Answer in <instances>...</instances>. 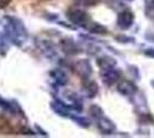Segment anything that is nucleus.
<instances>
[{
	"label": "nucleus",
	"mask_w": 154,
	"mask_h": 138,
	"mask_svg": "<svg viewBox=\"0 0 154 138\" xmlns=\"http://www.w3.org/2000/svg\"><path fill=\"white\" fill-rule=\"evenodd\" d=\"M135 22V15L130 9H124L117 15V26L122 30H128Z\"/></svg>",
	"instance_id": "1"
},
{
	"label": "nucleus",
	"mask_w": 154,
	"mask_h": 138,
	"mask_svg": "<svg viewBox=\"0 0 154 138\" xmlns=\"http://www.w3.org/2000/svg\"><path fill=\"white\" fill-rule=\"evenodd\" d=\"M117 91L123 96H125V97H134L138 91V89H137V85L134 82L121 81L117 85Z\"/></svg>",
	"instance_id": "2"
},
{
	"label": "nucleus",
	"mask_w": 154,
	"mask_h": 138,
	"mask_svg": "<svg viewBox=\"0 0 154 138\" xmlns=\"http://www.w3.org/2000/svg\"><path fill=\"white\" fill-rule=\"evenodd\" d=\"M120 76H121V72H119V70L108 69L107 72H105V75H103V81L106 83H108V84H113V83H115L116 81L120 78Z\"/></svg>",
	"instance_id": "3"
},
{
	"label": "nucleus",
	"mask_w": 154,
	"mask_h": 138,
	"mask_svg": "<svg viewBox=\"0 0 154 138\" xmlns=\"http://www.w3.org/2000/svg\"><path fill=\"white\" fill-rule=\"evenodd\" d=\"M99 125H100V129H101L103 132H106V133H110V132H113L115 130V127L113 124V122H110L107 118H103V120L100 121Z\"/></svg>",
	"instance_id": "4"
},
{
	"label": "nucleus",
	"mask_w": 154,
	"mask_h": 138,
	"mask_svg": "<svg viewBox=\"0 0 154 138\" xmlns=\"http://www.w3.org/2000/svg\"><path fill=\"white\" fill-rule=\"evenodd\" d=\"M99 65H100V67L105 68V69H109V68L115 66V60H113L112 58H108V57H103V58L99 60Z\"/></svg>",
	"instance_id": "5"
},
{
	"label": "nucleus",
	"mask_w": 154,
	"mask_h": 138,
	"mask_svg": "<svg viewBox=\"0 0 154 138\" xmlns=\"http://www.w3.org/2000/svg\"><path fill=\"white\" fill-rule=\"evenodd\" d=\"M145 2V12L147 16L153 17L154 15V0H144Z\"/></svg>",
	"instance_id": "6"
},
{
	"label": "nucleus",
	"mask_w": 154,
	"mask_h": 138,
	"mask_svg": "<svg viewBox=\"0 0 154 138\" xmlns=\"http://www.w3.org/2000/svg\"><path fill=\"white\" fill-rule=\"evenodd\" d=\"M117 39L121 43H135V38L134 37H127V36H121Z\"/></svg>",
	"instance_id": "7"
},
{
	"label": "nucleus",
	"mask_w": 154,
	"mask_h": 138,
	"mask_svg": "<svg viewBox=\"0 0 154 138\" xmlns=\"http://www.w3.org/2000/svg\"><path fill=\"white\" fill-rule=\"evenodd\" d=\"M81 1H82V4H84L85 6H94L100 0H81Z\"/></svg>",
	"instance_id": "8"
},
{
	"label": "nucleus",
	"mask_w": 154,
	"mask_h": 138,
	"mask_svg": "<svg viewBox=\"0 0 154 138\" xmlns=\"http://www.w3.org/2000/svg\"><path fill=\"white\" fill-rule=\"evenodd\" d=\"M144 54L146 55V57H148V58H152V59H154V48H146L145 51H144Z\"/></svg>",
	"instance_id": "9"
},
{
	"label": "nucleus",
	"mask_w": 154,
	"mask_h": 138,
	"mask_svg": "<svg viewBox=\"0 0 154 138\" xmlns=\"http://www.w3.org/2000/svg\"><path fill=\"white\" fill-rule=\"evenodd\" d=\"M11 0H0V7H6Z\"/></svg>",
	"instance_id": "10"
},
{
	"label": "nucleus",
	"mask_w": 154,
	"mask_h": 138,
	"mask_svg": "<svg viewBox=\"0 0 154 138\" xmlns=\"http://www.w3.org/2000/svg\"><path fill=\"white\" fill-rule=\"evenodd\" d=\"M151 84H152V85L154 86V81H152V82H151Z\"/></svg>",
	"instance_id": "11"
},
{
	"label": "nucleus",
	"mask_w": 154,
	"mask_h": 138,
	"mask_svg": "<svg viewBox=\"0 0 154 138\" xmlns=\"http://www.w3.org/2000/svg\"><path fill=\"white\" fill-rule=\"evenodd\" d=\"M129 1H131V0H129Z\"/></svg>",
	"instance_id": "12"
}]
</instances>
